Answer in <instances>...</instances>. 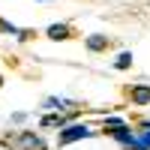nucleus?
I'll use <instances>...</instances> for the list:
<instances>
[{
  "mask_svg": "<svg viewBox=\"0 0 150 150\" xmlns=\"http://www.w3.org/2000/svg\"><path fill=\"white\" fill-rule=\"evenodd\" d=\"M93 129L87 126V123H72V126H66V129H60L57 132V144L60 147H66V144H75V141H84V138H93Z\"/></svg>",
  "mask_w": 150,
  "mask_h": 150,
  "instance_id": "nucleus-1",
  "label": "nucleus"
},
{
  "mask_svg": "<svg viewBox=\"0 0 150 150\" xmlns=\"http://www.w3.org/2000/svg\"><path fill=\"white\" fill-rule=\"evenodd\" d=\"M6 144H12L15 150H45V141L39 132H18V135H6Z\"/></svg>",
  "mask_w": 150,
  "mask_h": 150,
  "instance_id": "nucleus-2",
  "label": "nucleus"
},
{
  "mask_svg": "<svg viewBox=\"0 0 150 150\" xmlns=\"http://www.w3.org/2000/svg\"><path fill=\"white\" fill-rule=\"evenodd\" d=\"M111 138H114L117 144H123V147H129V150H135V147H138V141H141L129 126H123V129H117V132H111Z\"/></svg>",
  "mask_w": 150,
  "mask_h": 150,
  "instance_id": "nucleus-3",
  "label": "nucleus"
},
{
  "mask_svg": "<svg viewBox=\"0 0 150 150\" xmlns=\"http://www.w3.org/2000/svg\"><path fill=\"white\" fill-rule=\"evenodd\" d=\"M129 99H132V105H150V84H132Z\"/></svg>",
  "mask_w": 150,
  "mask_h": 150,
  "instance_id": "nucleus-4",
  "label": "nucleus"
},
{
  "mask_svg": "<svg viewBox=\"0 0 150 150\" xmlns=\"http://www.w3.org/2000/svg\"><path fill=\"white\" fill-rule=\"evenodd\" d=\"M84 45H87V51H90V54H99V51H105V48L111 45V39L102 36V33H90V36L84 39Z\"/></svg>",
  "mask_w": 150,
  "mask_h": 150,
  "instance_id": "nucleus-5",
  "label": "nucleus"
},
{
  "mask_svg": "<svg viewBox=\"0 0 150 150\" xmlns=\"http://www.w3.org/2000/svg\"><path fill=\"white\" fill-rule=\"evenodd\" d=\"M69 105H75L72 99H66V96H48L45 102H42V108H48L51 114H60V111H66Z\"/></svg>",
  "mask_w": 150,
  "mask_h": 150,
  "instance_id": "nucleus-6",
  "label": "nucleus"
},
{
  "mask_svg": "<svg viewBox=\"0 0 150 150\" xmlns=\"http://www.w3.org/2000/svg\"><path fill=\"white\" fill-rule=\"evenodd\" d=\"M69 36H72L69 24H51V27H48V39H54V42H63V39H69Z\"/></svg>",
  "mask_w": 150,
  "mask_h": 150,
  "instance_id": "nucleus-7",
  "label": "nucleus"
},
{
  "mask_svg": "<svg viewBox=\"0 0 150 150\" xmlns=\"http://www.w3.org/2000/svg\"><path fill=\"white\" fill-rule=\"evenodd\" d=\"M123 126H129L123 117H105V120H102V129H105V132H117V129H123Z\"/></svg>",
  "mask_w": 150,
  "mask_h": 150,
  "instance_id": "nucleus-8",
  "label": "nucleus"
},
{
  "mask_svg": "<svg viewBox=\"0 0 150 150\" xmlns=\"http://www.w3.org/2000/svg\"><path fill=\"white\" fill-rule=\"evenodd\" d=\"M129 66H132V51H120V54H117V60H114V69L126 72Z\"/></svg>",
  "mask_w": 150,
  "mask_h": 150,
  "instance_id": "nucleus-9",
  "label": "nucleus"
},
{
  "mask_svg": "<svg viewBox=\"0 0 150 150\" xmlns=\"http://www.w3.org/2000/svg\"><path fill=\"white\" fill-rule=\"evenodd\" d=\"M0 33H6V36H18V39H21V27H15V24H9V21H3V18H0Z\"/></svg>",
  "mask_w": 150,
  "mask_h": 150,
  "instance_id": "nucleus-10",
  "label": "nucleus"
},
{
  "mask_svg": "<svg viewBox=\"0 0 150 150\" xmlns=\"http://www.w3.org/2000/svg\"><path fill=\"white\" fill-rule=\"evenodd\" d=\"M138 129H141V135H138V138L150 147V120H141V123H138Z\"/></svg>",
  "mask_w": 150,
  "mask_h": 150,
  "instance_id": "nucleus-11",
  "label": "nucleus"
},
{
  "mask_svg": "<svg viewBox=\"0 0 150 150\" xmlns=\"http://www.w3.org/2000/svg\"><path fill=\"white\" fill-rule=\"evenodd\" d=\"M24 120H27V111H15V114L9 117V123H24Z\"/></svg>",
  "mask_w": 150,
  "mask_h": 150,
  "instance_id": "nucleus-12",
  "label": "nucleus"
},
{
  "mask_svg": "<svg viewBox=\"0 0 150 150\" xmlns=\"http://www.w3.org/2000/svg\"><path fill=\"white\" fill-rule=\"evenodd\" d=\"M0 87H3V75H0Z\"/></svg>",
  "mask_w": 150,
  "mask_h": 150,
  "instance_id": "nucleus-13",
  "label": "nucleus"
},
{
  "mask_svg": "<svg viewBox=\"0 0 150 150\" xmlns=\"http://www.w3.org/2000/svg\"><path fill=\"white\" fill-rule=\"evenodd\" d=\"M39 3H51V0H39Z\"/></svg>",
  "mask_w": 150,
  "mask_h": 150,
  "instance_id": "nucleus-14",
  "label": "nucleus"
}]
</instances>
